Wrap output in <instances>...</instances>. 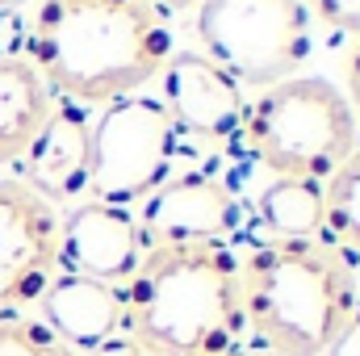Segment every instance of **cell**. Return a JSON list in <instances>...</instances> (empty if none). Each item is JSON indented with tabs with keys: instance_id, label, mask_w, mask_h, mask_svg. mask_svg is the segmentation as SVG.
<instances>
[{
	"instance_id": "1",
	"label": "cell",
	"mask_w": 360,
	"mask_h": 356,
	"mask_svg": "<svg viewBox=\"0 0 360 356\" xmlns=\"http://www.w3.org/2000/svg\"><path fill=\"white\" fill-rule=\"evenodd\" d=\"M25 51L55 96L109 105L164 72L172 34L147 0H34Z\"/></svg>"
},
{
	"instance_id": "2",
	"label": "cell",
	"mask_w": 360,
	"mask_h": 356,
	"mask_svg": "<svg viewBox=\"0 0 360 356\" xmlns=\"http://www.w3.org/2000/svg\"><path fill=\"white\" fill-rule=\"evenodd\" d=\"M122 298V336H130L147 356H222L248 340L239 252L231 243L143 248Z\"/></svg>"
},
{
	"instance_id": "3",
	"label": "cell",
	"mask_w": 360,
	"mask_h": 356,
	"mask_svg": "<svg viewBox=\"0 0 360 356\" xmlns=\"http://www.w3.org/2000/svg\"><path fill=\"white\" fill-rule=\"evenodd\" d=\"M356 302V268L331 239H272L239 252L243 331L272 356H323Z\"/></svg>"
},
{
	"instance_id": "4",
	"label": "cell",
	"mask_w": 360,
	"mask_h": 356,
	"mask_svg": "<svg viewBox=\"0 0 360 356\" xmlns=\"http://www.w3.org/2000/svg\"><path fill=\"white\" fill-rule=\"evenodd\" d=\"M243 134L272 177L327 180L360 147L348 96L323 76H289L264 89L243 117Z\"/></svg>"
},
{
	"instance_id": "5",
	"label": "cell",
	"mask_w": 360,
	"mask_h": 356,
	"mask_svg": "<svg viewBox=\"0 0 360 356\" xmlns=\"http://www.w3.org/2000/svg\"><path fill=\"white\" fill-rule=\"evenodd\" d=\"M201 55L218 63L239 89H272L289 80L314 46L302 0H201Z\"/></svg>"
},
{
	"instance_id": "6",
	"label": "cell",
	"mask_w": 360,
	"mask_h": 356,
	"mask_svg": "<svg viewBox=\"0 0 360 356\" xmlns=\"http://www.w3.org/2000/svg\"><path fill=\"white\" fill-rule=\"evenodd\" d=\"M180 134L155 96H117L92 122L89 201L130 210L172 177Z\"/></svg>"
},
{
	"instance_id": "7",
	"label": "cell",
	"mask_w": 360,
	"mask_h": 356,
	"mask_svg": "<svg viewBox=\"0 0 360 356\" xmlns=\"http://www.w3.org/2000/svg\"><path fill=\"white\" fill-rule=\"evenodd\" d=\"M59 205L21 177H0V319L38 302L59 272Z\"/></svg>"
},
{
	"instance_id": "8",
	"label": "cell",
	"mask_w": 360,
	"mask_h": 356,
	"mask_svg": "<svg viewBox=\"0 0 360 356\" xmlns=\"http://www.w3.org/2000/svg\"><path fill=\"white\" fill-rule=\"evenodd\" d=\"M243 222L235 193L210 172H180L168 177L134 214L139 243H231Z\"/></svg>"
},
{
	"instance_id": "9",
	"label": "cell",
	"mask_w": 360,
	"mask_h": 356,
	"mask_svg": "<svg viewBox=\"0 0 360 356\" xmlns=\"http://www.w3.org/2000/svg\"><path fill=\"white\" fill-rule=\"evenodd\" d=\"M160 80H164L160 105L168 109L176 134L201 139V143H226L243 130V117H248L243 89L201 51H176L164 63Z\"/></svg>"
},
{
	"instance_id": "10",
	"label": "cell",
	"mask_w": 360,
	"mask_h": 356,
	"mask_svg": "<svg viewBox=\"0 0 360 356\" xmlns=\"http://www.w3.org/2000/svg\"><path fill=\"white\" fill-rule=\"evenodd\" d=\"M139 256L143 243L130 210L80 201L59 222V272H76L126 289V281L139 268Z\"/></svg>"
},
{
	"instance_id": "11",
	"label": "cell",
	"mask_w": 360,
	"mask_h": 356,
	"mask_svg": "<svg viewBox=\"0 0 360 356\" xmlns=\"http://www.w3.org/2000/svg\"><path fill=\"white\" fill-rule=\"evenodd\" d=\"M89 168H92V126L84 105L55 96V109L30 151L21 155V180L42 193L51 205L89 197Z\"/></svg>"
},
{
	"instance_id": "12",
	"label": "cell",
	"mask_w": 360,
	"mask_h": 356,
	"mask_svg": "<svg viewBox=\"0 0 360 356\" xmlns=\"http://www.w3.org/2000/svg\"><path fill=\"white\" fill-rule=\"evenodd\" d=\"M34 306H38V319L76 356L122 336V323H126L122 289L92 276H76V272H55Z\"/></svg>"
},
{
	"instance_id": "13",
	"label": "cell",
	"mask_w": 360,
	"mask_h": 356,
	"mask_svg": "<svg viewBox=\"0 0 360 356\" xmlns=\"http://www.w3.org/2000/svg\"><path fill=\"white\" fill-rule=\"evenodd\" d=\"M55 109V92L25 55L0 59V164H21Z\"/></svg>"
},
{
	"instance_id": "14",
	"label": "cell",
	"mask_w": 360,
	"mask_h": 356,
	"mask_svg": "<svg viewBox=\"0 0 360 356\" xmlns=\"http://www.w3.org/2000/svg\"><path fill=\"white\" fill-rule=\"evenodd\" d=\"M260 218L276 239L306 243V239H327V201H323V180L310 177H272V184L260 193Z\"/></svg>"
},
{
	"instance_id": "15",
	"label": "cell",
	"mask_w": 360,
	"mask_h": 356,
	"mask_svg": "<svg viewBox=\"0 0 360 356\" xmlns=\"http://www.w3.org/2000/svg\"><path fill=\"white\" fill-rule=\"evenodd\" d=\"M323 201H327L331 243L360 252V147L323 180Z\"/></svg>"
},
{
	"instance_id": "16",
	"label": "cell",
	"mask_w": 360,
	"mask_h": 356,
	"mask_svg": "<svg viewBox=\"0 0 360 356\" xmlns=\"http://www.w3.org/2000/svg\"><path fill=\"white\" fill-rule=\"evenodd\" d=\"M0 356H76L42 319L8 314L0 319Z\"/></svg>"
},
{
	"instance_id": "17",
	"label": "cell",
	"mask_w": 360,
	"mask_h": 356,
	"mask_svg": "<svg viewBox=\"0 0 360 356\" xmlns=\"http://www.w3.org/2000/svg\"><path fill=\"white\" fill-rule=\"evenodd\" d=\"M306 13H314L327 30L356 34L360 38V0H302Z\"/></svg>"
},
{
	"instance_id": "18",
	"label": "cell",
	"mask_w": 360,
	"mask_h": 356,
	"mask_svg": "<svg viewBox=\"0 0 360 356\" xmlns=\"http://www.w3.org/2000/svg\"><path fill=\"white\" fill-rule=\"evenodd\" d=\"M323 356H360V302H356V310L348 314V323L340 327V336L331 340V348Z\"/></svg>"
},
{
	"instance_id": "19",
	"label": "cell",
	"mask_w": 360,
	"mask_h": 356,
	"mask_svg": "<svg viewBox=\"0 0 360 356\" xmlns=\"http://www.w3.org/2000/svg\"><path fill=\"white\" fill-rule=\"evenodd\" d=\"M340 72H344V84H348V105H352V113H360V38L356 46L344 55V63H340Z\"/></svg>"
},
{
	"instance_id": "20",
	"label": "cell",
	"mask_w": 360,
	"mask_h": 356,
	"mask_svg": "<svg viewBox=\"0 0 360 356\" xmlns=\"http://www.w3.org/2000/svg\"><path fill=\"white\" fill-rule=\"evenodd\" d=\"M80 356H147L130 336H113V340H105V344H96L92 352H80Z\"/></svg>"
},
{
	"instance_id": "21",
	"label": "cell",
	"mask_w": 360,
	"mask_h": 356,
	"mask_svg": "<svg viewBox=\"0 0 360 356\" xmlns=\"http://www.w3.org/2000/svg\"><path fill=\"white\" fill-rule=\"evenodd\" d=\"M222 356H272V352H264L260 344H252V340H243V344H235L231 352H222Z\"/></svg>"
},
{
	"instance_id": "22",
	"label": "cell",
	"mask_w": 360,
	"mask_h": 356,
	"mask_svg": "<svg viewBox=\"0 0 360 356\" xmlns=\"http://www.w3.org/2000/svg\"><path fill=\"white\" fill-rule=\"evenodd\" d=\"M147 4H155V8H193V4H201V0H147Z\"/></svg>"
},
{
	"instance_id": "23",
	"label": "cell",
	"mask_w": 360,
	"mask_h": 356,
	"mask_svg": "<svg viewBox=\"0 0 360 356\" xmlns=\"http://www.w3.org/2000/svg\"><path fill=\"white\" fill-rule=\"evenodd\" d=\"M21 0H0V13H8V8H17Z\"/></svg>"
}]
</instances>
